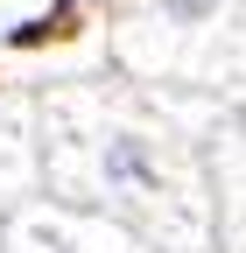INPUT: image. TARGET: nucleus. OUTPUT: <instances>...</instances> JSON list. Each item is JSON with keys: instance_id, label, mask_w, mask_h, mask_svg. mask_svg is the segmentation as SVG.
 Returning <instances> with one entry per match:
<instances>
[{"instance_id": "6", "label": "nucleus", "mask_w": 246, "mask_h": 253, "mask_svg": "<svg viewBox=\"0 0 246 253\" xmlns=\"http://www.w3.org/2000/svg\"><path fill=\"white\" fill-rule=\"evenodd\" d=\"M21 21H36V14H28V0H0V42H7Z\"/></svg>"}, {"instance_id": "4", "label": "nucleus", "mask_w": 246, "mask_h": 253, "mask_svg": "<svg viewBox=\"0 0 246 253\" xmlns=\"http://www.w3.org/2000/svg\"><path fill=\"white\" fill-rule=\"evenodd\" d=\"M211 225L225 253H246V120L218 113L211 126Z\"/></svg>"}, {"instance_id": "3", "label": "nucleus", "mask_w": 246, "mask_h": 253, "mask_svg": "<svg viewBox=\"0 0 246 253\" xmlns=\"http://www.w3.org/2000/svg\"><path fill=\"white\" fill-rule=\"evenodd\" d=\"M0 253H155V246L78 204H21L0 232Z\"/></svg>"}, {"instance_id": "7", "label": "nucleus", "mask_w": 246, "mask_h": 253, "mask_svg": "<svg viewBox=\"0 0 246 253\" xmlns=\"http://www.w3.org/2000/svg\"><path fill=\"white\" fill-rule=\"evenodd\" d=\"M71 14H106V7H120V0H64Z\"/></svg>"}, {"instance_id": "1", "label": "nucleus", "mask_w": 246, "mask_h": 253, "mask_svg": "<svg viewBox=\"0 0 246 253\" xmlns=\"http://www.w3.org/2000/svg\"><path fill=\"white\" fill-rule=\"evenodd\" d=\"M218 99L176 84L91 78L42 99V176L56 204L99 211L155 253H211V126Z\"/></svg>"}, {"instance_id": "8", "label": "nucleus", "mask_w": 246, "mask_h": 253, "mask_svg": "<svg viewBox=\"0 0 246 253\" xmlns=\"http://www.w3.org/2000/svg\"><path fill=\"white\" fill-rule=\"evenodd\" d=\"M225 99H232V113H239V120H246V71H239V84H232V91H225Z\"/></svg>"}, {"instance_id": "2", "label": "nucleus", "mask_w": 246, "mask_h": 253, "mask_svg": "<svg viewBox=\"0 0 246 253\" xmlns=\"http://www.w3.org/2000/svg\"><path fill=\"white\" fill-rule=\"evenodd\" d=\"M113 56L141 84L218 99L246 71V0H120Z\"/></svg>"}, {"instance_id": "5", "label": "nucleus", "mask_w": 246, "mask_h": 253, "mask_svg": "<svg viewBox=\"0 0 246 253\" xmlns=\"http://www.w3.org/2000/svg\"><path fill=\"white\" fill-rule=\"evenodd\" d=\"M36 148H28V106L0 99V183H28Z\"/></svg>"}]
</instances>
